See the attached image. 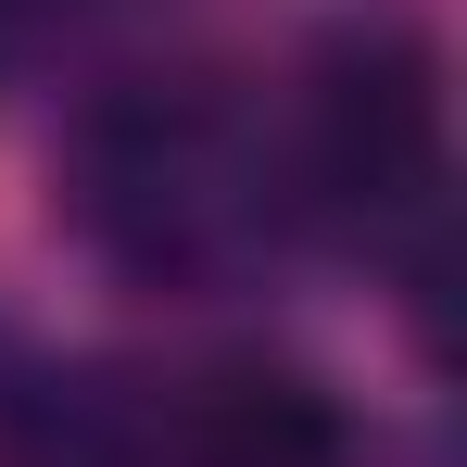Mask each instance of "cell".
<instances>
[{"label": "cell", "instance_id": "6da1fadb", "mask_svg": "<svg viewBox=\"0 0 467 467\" xmlns=\"http://www.w3.org/2000/svg\"><path fill=\"white\" fill-rule=\"evenodd\" d=\"M64 215H77V240L127 291H177V304L253 291L291 253V228H304L291 152H278V127L228 77L101 88L64 127Z\"/></svg>", "mask_w": 467, "mask_h": 467}, {"label": "cell", "instance_id": "7a4b0ae2", "mask_svg": "<svg viewBox=\"0 0 467 467\" xmlns=\"http://www.w3.org/2000/svg\"><path fill=\"white\" fill-rule=\"evenodd\" d=\"M278 152H291L304 228L404 265L417 291L442 278V228H455V114H442V51H430L404 13H367V26H328V38H316Z\"/></svg>", "mask_w": 467, "mask_h": 467}, {"label": "cell", "instance_id": "3957f363", "mask_svg": "<svg viewBox=\"0 0 467 467\" xmlns=\"http://www.w3.org/2000/svg\"><path fill=\"white\" fill-rule=\"evenodd\" d=\"M164 467H367V442L328 379L240 354V367L164 379Z\"/></svg>", "mask_w": 467, "mask_h": 467}]
</instances>
